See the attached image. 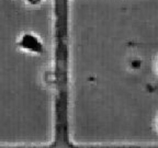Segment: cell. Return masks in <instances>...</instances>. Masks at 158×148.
I'll list each match as a JSON object with an SVG mask.
<instances>
[{
	"instance_id": "obj_1",
	"label": "cell",
	"mask_w": 158,
	"mask_h": 148,
	"mask_svg": "<svg viewBox=\"0 0 158 148\" xmlns=\"http://www.w3.org/2000/svg\"><path fill=\"white\" fill-rule=\"evenodd\" d=\"M18 45L22 51L30 54H42L44 51V45L41 39L32 32H27L21 35L18 39Z\"/></svg>"
},
{
	"instance_id": "obj_2",
	"label": "cell",
	"mask_w": 158,
	"mask_h": 148,
	"mask_svg": "<svg viewBox=\"0 0 158 148\" xmlns=\"http://www.w3.org/2000/svg\"><path fill=\"white\" fill-rule=\"evenodd\" d=\"M44 0H25V2L31 7H37L43 2Z\"/></svg>"
}]
</instances>
